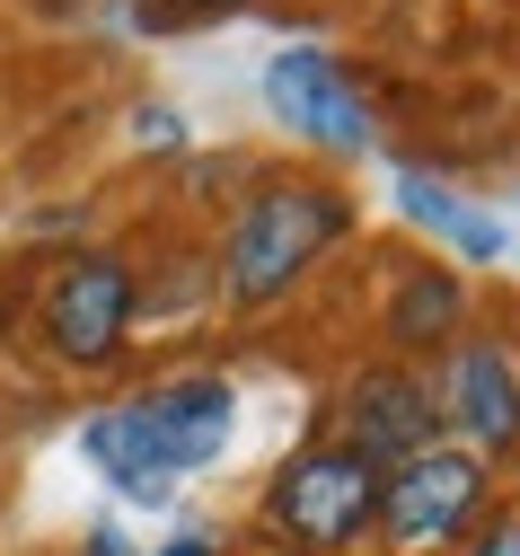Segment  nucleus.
Segmentation results:
<instances>
[{
  "label": "nucleus",
  "mask_w": 520,
  "mask_h": 556,
  "mask_svg": "<svg viewBox=\"0 0 520 556\" xmlns=\"http://www.w3.org/2000/svg\"><path fill=\"white\" fill-rule=\"evenodd\" d=\"M344 230H353V213H344L335 186L274 177V186L248 194V213L230 222V239H220V283H230L239 309H265V301H282L291 283H301Z\"/></svg>",
  "instance_id": "obj_1"
},
{
  "label": "nucleus",
  "mask_w": 520,
  "mask_h": 556,
  "mask_svg": "<svg viewBox=\"0 0 520 556\" xmlns=\"http://www.w3.org/2000/svg\"><path fill=\"white\" fill-rule=\"evenodd\" d=\"M265 521H274L291 547L335 556V547H353L370 521H380V468L353 459L344 442H309L301 459L274 468V485H265Z\"/></svg>",
  "instance_id": "obj_2"
},
{
  "label": "nucleus",
  "mask_w": 520,
  "mask_h": 556,
  "mask_svg": "<svg viewBox=\"0 0 520 556\" xmlns=\"http://www.w3.org/2000/svg\"><path fill=\"white\" fill-rule=\"evenodd\" d=\"M485 504V459L468 442H432L415 459H397L380 477V530L397 547H441V539H459Z\"/></svg>",
  "instance_id": "obj_3"
},
{
  "label": "nucleus",
  "mask_w": 520,
  "mask_h": 556,
  "mask_svg": "<svg viewBox=\"0 0 520 556\" xmlns=\"http://www.w3.org/2000/svg\"><path fill=\"white\" fill-rule=\"evenodd\" d=\"M265 106H274L291 132H301V142L344 151V160L380 142V124H370V106H362V80L344 72L327 45H291V53H274V62H265Z\"/></svg>",
  "instance_id": "obj_4"
},
{
  "label": "nucleus",
  "mask_w": 520,
  "mask_h": 556,
  "mask_svg": "<svg viewBox=\"0 0 520 556\" xmlns=\"http://www.w3.org/2000/svg\"><path fill=\"white\" fill-rule=\"evenodd\" d=\"M45 336L62 363H115L132 336V274L115 256H71L45 283Z\"/></svg>",
  "instance_id": "obj_5"
},
{
  "label": "nucleus",
  "mask_w": 520,
  "mask_h": 556,
  "mask_svg": "<svg viewBox=\"0 0 520 556\" xmlns=\"http://www.w3.org/2000/svg\"><path fill=\"white\" fill-rule=\"evenodd\" d=\"M335 425H344V451L353 459H370V468H397V459H415V451H432L441 442V397L415 380V371H362L353 389H344V415H335Z\"/></svg>",
  "instance_id": "obj_6"
},
{
  "label": "nucleus",
  "mask_w": 520,
  "mask_h": 556,
  "mask_svg": "<svg viewBox=\"0 0 520 556\" xmlns=\"http://www.w3.org/2000/svg\"><path fill=\"white\" fill-rule=\"evenodd\" d=\"M441 415L468 433L477 459L520 451V354L503 336H468L451 354V380H441Z\"/></svg>",
  "instance_id": "obj_7"
},
{
  "label": "nucleus",
  "mask_w": 520,
  "mask_h": 556,
  "mask_svg": "<svg viewBox=\"0 0 520 556\" xmlns=\"http://www.w3.org/2000/svg\"><path fill=\"white\" fill-rule=\"evenodd\" d=\"M141 425H151V442L168 451V468L186 477V468L220 459V442H230V425H239V397H230L220 371H177L168 389L141 397Z\"/></svg>",
  "instance_id": "obj_8"
},
{
  "label": "nucleus",
  "mask_w": 520,
  "mask_h": 556,
  "mask_svg": "<svg viewBox=\"0 0 520 556\" xmlns=\"http://www.w3.org/2000/svg\"><path fill=\"white\" fill-rule=\"evenodd\" d=\"M80 459H98V477L115 485V495H132V504H168L177 495V468H168V451L151 442V425H141V406H98L89 425H80Z\"/></svg>",
  "instance_id": "obj_9"
},
{
  "label": "nucleus",
  "mask_w": 520,
  "mask_h": 556,
  "mask_svg": "<svg viewBox=\"0 0 520 556\" xmlns=\"http://www.w3.org/2000/svg\"><path fill=\"white\" fill-rule=\"evenodd\" d=\"M397 213H406L415 230H432L441 248H459L468 265H494V256H511V230H503L494 213H477V203L441 194V186H423V177H397Z\"/></svg>",
  "instance_id": "obj_10"
},
{
  "label": "nucleus",
  "mask_w": 520,
  "mask_h": 556,
  "mask_svg": "<svg viewBox=\"0 0 520 556\" xmlns=\"http://www.w3.org/2000/svg\"><path fill=\"white\" fill-rule=\"evenodd\" d=\"M468 318V283L459 274H441V265H415L406 283L389 292V336L397 344H451Z\"/></svg>",
  "instance_id": "obj_11"
},
{
  "label": "nucleus",
  "mask_w": 520,
  "mask_h": 556,
  "mask_svg": "<svg viewBox=\"0 0 520 556\" xmlns=\"http://www.w3.org/2000/svg\"><path fill=\"white\" fill-rule=\"evenodd\" d=\"M132 142H141V151H177V142H186V124H177L168 106H151V115L132 124Z\"/></svg>",
  "instance_id": "obj_12"
},
{
  "label": "nucleus",
  "mask_w": 520,
  "mask_h": 556,
  "mask_svg": "<svg viewBox=\"0 0 520 556\" xmlns=\"http://www.w3.org/2000/svg\"><path fill=\"white\" fill-rule=\"evenodd\" d=\"M212 10H230V0H141V18H151V27H177V18H212Z\"/></svg>",
  "instance_id": "obj_13"
},
{
  "label": "nucleus",
  "mask_w": 520,
  "mask_h": 556,
  "mask_svg": "<svg viewBox=\"0 0 520 556\" xmlns=\"http://www.w3.org/2000/svg\"><path fill=\"white\" fill-rule=\"evenodd\" d=\"M468 556H520V513H503V521H494V530H485Z\"/></svg>",
  "instance_id": "obj_14"
},
{
  "label": "nucleus",
  "mask_w": 520,
  "mask_h": 556,
  "mask_svg": "<svg viewBox=\"0 0 520 556\" xmlns=\"http://www.w3.org/2000/svg\"><path fill=\"white\" fill-rule=\"evenodd\" d=\"M160 556H220V539H212V530H177Z\"/></svg>",
  "instance_id": "obj_15"
},
{
  "label": "nucleus",
  "mask_w": 520,
  "mask_h": 556,
  "mask_svg": "<svg viewBox=\"0 0 520 556\" xmlns=\"http://www.w3.org/2000/svg\"><path fill=\"white\" fill-rule=\"evenodd\" d=\"M89 556H132V547H124V530H115V521H98V530H89Z\"/></svg>",
  "instance_id": "obj_16"
}]
</instances>
